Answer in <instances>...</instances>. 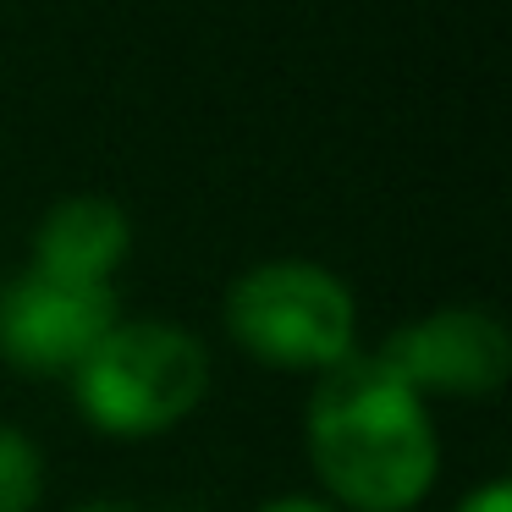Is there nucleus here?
Returning <instances> with one entry per match:
<instances>
[{
  "label": "nucleus",
  "instance_id": "obj_1",
  "mask_svg": "<svg viewBox=\"0 0 512 512\" xmlns=\"http://www.w3.org/2000/svg\"><path fill=\"white\" fill-rule=\"evenodd\" d=\"M303 430L320 485L353 512H413L441 468L424 397H413L380 353H347L320 369Z\"/></svg>",
  "mask_w": 512,
  "mask_h": 512
},
{
  "label": "nucleus",
  "instance_id": "obj_2",
  "mask_svg": "<svg viewBox=\"0 0 512 512\" xmlns=\"http://www.w3.org/2000/svg\"><path fill=\"white\" fill-rule=\"evenodd\" d=\"M210 391V353L171 320H116L72 369V402L100 435L144 441L182 424Z\"/></svg>",
  "mask_w": 512,
  "mask_h": 512
},
{
  "label": "nucleus",
  "instance_id": "obj_3",
  "mask_svg": "<svg viewBox=\"0 0 512 512\" xmlns=\"http://www.w3.org/2000/svg\"><path fill=\"white\" fill-rule=\"evenodd\" d=\"M226 331L270 369H331L353 353L358 303L314 259H265L226 292Z\"/></svg>",
  "mask_w": 512,
  "mask_h": 512
},
{
  "label": "nucleus",
  "instance_id": "obj_4",
  "mask_svg": "<svg viewBox=\"0 0 512 512\" xmlns=\"http://www.w3.org/2000/svg\"><path fill=\"white\" fill-rule=\"evenodd\" d=\"M116 320L111 287H78L39 270L0 281V358L23 375H72Z\"/></svg>",
  "mask_w": 512,
  "mask_h": 512
},
{
  "label": "nucleus",
  "instance_id": "obj_5",
  "mask_svg": "<svg viewBox=\"0 0 512 512\" xmlns=\"http://www.w3.org/2000/svg\"><path fill=\"white\" fill-rule=\"evenodd\" d=\"M380 364L413 397H490L512 369V342L490 309L452 303V309L397 325L380 342Z\"/></svg>",
  "mask_w": 512,
  "mask_h": 512
},
{
  "label": "nucleus",
  "instance_id": "obj_6",
  "mask_svg": "<svg viewBox=\"0 0 512 512\" xmlns=\"http://www.w3.org/2000/svg\"><path fill=\"white\" fill-rule=\"evenodd\" d=\"M127 248H133V221H127L122 204L100 199V193H72L39 221L28 270L78 281V287H111Z\"/></svg>",
  "mask_w": 512,
  "mask_h": 512
},
{
  "label": "nucleus",
  "instance_id": "obj_7",
  "mask_svg": "<svg viewBox=\"0 0 512 512\" xmlns=\"http://www.w3.org/2000/svg\"><path fill=\"white\" fill-rule=\"evenodd\" d=\"M45 490V457L23 430L0 424V512H34Z\"/></svg>",
  "mask_w": 512,
  "mask_h": 512
},
{
  "label": "nucleus",
  "instance_id": "obj_8",
  "mask_svg": "<svg viewBox=\"0 0 512 512\" xmlns=\"http://www.w3.org/2000/svg\"><path fill=\"white\" fill-rule=\"evenodd\" d=\"M452 512H512V485H507V479H490V485L468 490Z\"/></svg>",
  "mask_w": 512,
  "mask_h": 512
},
{
  "label": "nucleus",
  "instance_id": "obj_9",
  "mask_svg": "<svg viewBox=\"0 0 512 512\" xmlns=\"http://www.w3.org/2000/svg\"><path fill=\"white\" fill-rule=\"evenodd\" d=\"M259 512H342V507H336V501H320V496H276Z\"/></svg>",
  "mask_w": 512,
  "mask_h": 512
},
{
  "label": "nucleus",
  "instance_id": "obj_10",
  "mask_svg": "<svg viewBox=\"0 0 512 512\" xmlns=\"http://www.w3.org/2000/svg\"><path fill=\"white\" fill-rule=\"evenodd\" d=\"M72 512H133V507H122V501H83V507H72Z\"/></svg>",
  "mask_w": 512,
  "mask_h": 512
}]
</instances>
